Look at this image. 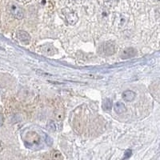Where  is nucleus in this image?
I'll use <instances>...</instances> for the list:
<instances>
[{
  "label": "nucleus",
  "mask_w": 160,
  "mask_h": 160,
  "mask_svg": "<svg viewBox=\"0 0 160 160\" xmlns=\"http://www.w3.org/2000/svg\"><path fill=\"white\" fill-rule=\"evenodd\" d=\"M9 11L13 17L17 19H22L23 18V11L16 3H11L9 5Z\"/></svg>",
  "instance_id": "7ed1b4c3"
},
{
  "label": "nucleus",
  "mask_w": 160,
  "mask_h": 160,
  "mask_svg": "<svg viewBox=\"0 0 160 160\" xmlns=\"http://www.w3.org/2000/svg\"><path fill=\"white\" fill-rule=\"evenodd\" d=\"M51 157L53 159H62L63 157L62 156V154L58 151H54L51 152Z\"/></svg>",
  "instance_id": "9b49d317"
},
{
  "label": "nucleus",
  "mask_w": 160,
  "mask_h": 160,
  "mask_svg": "<svg viewBox=\"0 0 160 160\" xmlns=\"http://www.w3.org/2000/svg\"><path fill=\"white\" fill-rule=\"evenodd\" d=\"M136 55V50L132 48H128L124 49L123 51L121 52L120 54V57L123 59H126V58H130L134 57Z\"/></svg>",
  "instance_id": "20e7f679"
},
{
  "label": "nucleus",
  "mask_w": 160,
  "mask_h": 160,
  "mask_svg": "<svg viewBox=\"0 0 160 160\" xmlns=\"http://www.w3.org/2000/svg\"><path fill=\"white\" fill-rule=\"evenodd\" d=\"M3 122H4L3 115H2V114H0V128H1V127L2 126V124H3Z\"/></svg>",
  "instance_id": "2eb2a0df"
},
{
  "label": "nucleus",
  "mask_w": 160,
  "mask_h": 160,
  "mask_svg": "<svg viewBox=\"0 0 160 160\" xmlns=\"http://www.w3.org/2000/svg\"><path fill=\"white\" fill-rule=\"evenodd\" d=\"M62 13H63L64 16H65L67 22L70 25H74V24L76 23L78 18L75 11H72L70 8H64V9H62Z\"/></svg>",
  "instance_id": "f03ea898"
},
{
  "label": "nucleus",
  "mask_w": 160,
  "mask_h": 160,
  "mask_svg": "<svg viewBox=\"0 0 160 160\" xmlns=\"http://www.w3.org/2000/svg\"><path fill=\"white\" fill-rule=\"evenodd\" d=\"M22 1H24V2H26V1H29V0H22Z\"/></svg>",
  "instance_id": "dca6fc26"
},
{
  "label": "nucleus",
  "mask_w": 160,
  "mask_h": 160,
  "mask_svg": "<svg viewBox=\"0 0 160 160\" xmlns=\"http://www.w3.org/2000/svg\"><path fill=\"white\" fill-rule=\"evenodd\" d=\"M102 108L105 111H110L112 108V101L109 98H106L102 103Z\"/></svg>",
  "instance_id": "9d476101"
},
{
  "label": "nucleus",
  "mask_w": 160,
  "mask_h": 160,
  "mask_svg": "<svg viewBox=\"0 0 160 160\" xmlns=\"http://www.w3.org/2000/svg\"><path fill=\"white\" fill-rule=\"evenodd\" d=\"M114 109H115V111L117 113V114H122L123 112L126 111V107L122 102H117L116 103L114 106Z\"/></svg>",
  "instance_id": "1a4fd4ad"
},
{
  "label": "nucleus",
  "mask_w": 160,
  "mask_h": 160,
  "mask_svg": "<svg viewBox=\"0 0 160 160\" xmlns=\"http://www.w3.org/2000/svg\"><path fill=\"white\" fill-rule=\"evenodd\" d=\"M132 154V151L131 150H128V151L125 152V155H124V158H130V156Z\"/></svg>",
  "instance_id": "4468645a"
},
{
  "label": "nucleus",
  "mask_w": 160,
  "mask_h": 160,
  "mask_svg": "<svg viewBox=\"0 0 160 160\" xmlns=\"http://www.w3.org/2000/svg\"><path fill=\"white\" fill-rule=\"evenodd\" d=\"M48 131H51V132H54L56 130V125L52 120H49L48 122Z\"/></svg>",
  "instance_id": "f8f14e48"
},
{
  "label": "nucleus",
  "mask_w": 160,
  "mask_h": 160,
  "mask_svg": "<svg viewBox=\"0 0 160 160\" xmlns=\"http://www.w3.org/2000/svg\"><path fill=\"white\" fill-rule=\"evenodd\" d=\"M46 142H47V144H48V145L51 146L53 143V140L51 139V137L46 136Z\"/></svg>",
  "instance_id": "ddd939ff"
},
{
  "label": "nucleus",
  "mask_w": 160,
  "mask_h": 160,
  "mask_svg": "<svg viewBox=\"0 0 160 160\" xmlns=\"http://www.w3.org/2000/svg\"><path fill=\"white\" fill-rule=\"evenodd\" d=\"M17 38L22 42H29L31 40V36L25 31H18L17 32Z\"/></svg>",
  "instance_id": "423d86ee"
},
{
  "label": "nucleus",
  "mask_w": 160,
  "mask_h": 160,
  "mask_svg": "<svg viewBox=\"0 0 160 160\" xmlns=\"http://www.w3.org/2000/svg\"><path fill=\"white\" fill-rule=\"evenodd\" d=\"M40 141H41V139H40L38 134H36L35 132H33V131L28 132V134L26 135L25 138H24L25 144L30 148H34L35 146L38 145Z\"/></svg>",
  "instance_id": "f257e3e1"
},
{
  "label": "nucleus",
  "mask_w": 160,
  "mask_h": 160,
  "mask_svg": "<svg viewBox=\"0 0 160 160\" xmlns=\"http://www.w3.org/2000/svg\"><path fill=\"white\" fill-rule=\"evenodd\" d=\"M122 98L123 100H125L126 102H131L133 100L135 99V93L132 91H126L122 93Z\"/></svg>",
  "instance_id": "0eeeda50"
},
{
  "label": "nucleus",
  "mask_w": 160,
  "mask_h": 160,
  "mask_svg": "<svg viewBox=\"0 0 160 160\" xmlns=\"http://www.w3.org/2000/svg\"><path fill=\"white\" fill-rule=\"evenodd\" d=\"M40 51H41V52H42V54H45V55H53L56 53V49H55L53 46L49 45V44L41 47V48H40Z\"/></svg>",
  "instance_id": "39448f33"
},
{
  "label": "nucleus",
  "mask_w": 160,
  "mask_h": 160,
  "mask_svg": "<svg viewBox=\"0 0 160 160\" xmlns=\"http://www.w3.org/2000/svg\"><path fill=\"white\" fill-rule=\"evenodd\" d=\"M103 51L104 54H106V55H113L115 51V46L114 45V44L111 43V42H108V43H107L106 45H104Z\"/></svg>",
  "instance_id": "6e6552de"
}]
</instances>
